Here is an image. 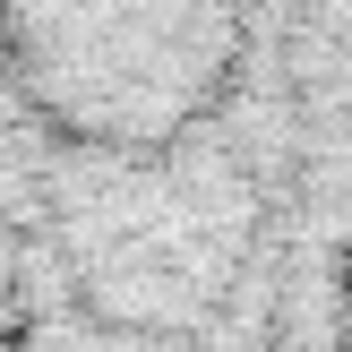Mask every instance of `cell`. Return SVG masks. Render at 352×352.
I'll use <instances>...</instances> for the list:
<instances>
[{
  "label": "cell",
  "mask_w": 352,
  "mask_h": 352,
  "mask_svg": "<svg viewBox=\"0 0 352 352\" xmlns=\"http://www.w3.org/2000/svg\"><path fill=\"white\" fill-rule=\"evenodd\" d=\"M250 9L206 0H103V9H0V86L52 138L95 155H172L232 103L250 69Z\"/></svg>",
  "instance_id": "obj_1"
}]
</instances>
